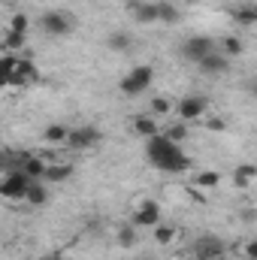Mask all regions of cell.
I'll return each instance as SVG.
<instances>
[{"mask_svg":"<svg viewBox=\"0 0 257 260\" xmlns=\"http://www.w3.org/2000/svg\"><path fill=\"white\" fill-rule=\"evenodd\" d=\"M145 157L154 170L160 173H170V176H179V173H188L191 170V157L185 154V148L179 142H173L167 133H157L151 139H145Z\"/></svg>","mask_w":257,"mask_h":260,"instance_id":"6da1fadb","label":"cell"},{"mask_svg":"<svg viewBox=\"0 0 257 260\" xmlns=\"http://www.w3.org/2000/svg\"><path fill=\"white\" fill-rule=\"evenodd\" d=\"M151 82H154V67L151 64H136L127 76L121 79V94H124V97H139V94H145V91L151 88Z\"/></svg>","mask_w":257,"mask_h":260,"instance_id":"7a4b0ae2","label":"cell"},{"mask_svg":"<svg viewBox=\"0 0 257 260\" xmlns=\"http://www.w3.org/2000/svg\"><path fill=\"white\" fill-rule=\"evenodd\" d=\"M30 185H34V179L24 170H9L6 179H3V185H0V194L6 197V200H24Z\"/></svg>","mask_w":257,"mask_h":260,"instance_id":"3957f363","label":"cell"},{"mask_svg":"<svg viewBox=\"0 0 257 260\" xmlns=\"http://www.w3.org/2000/svg\"><path fill=\"white\" fill-rule=\"evenodd\" d=\"M40 27H43V34H49V37H67V34L76 27V21H73L67 12L49 9V12H43V18H40Z\"/></svg>","mask_w":257,"mask_h":260,"instance_id":"277c9868","label":"cell"},{"mask_svg":"<svg viewBox=\"0 0 257 260\" xmlns=\"http://www.w3.org/2000/svg\"><path fill=\"white\" fill-rule=\"evenodd\" d=\"M206 109H209V97H203V94H185V97L176 103V115H179L182 121H197V118H203Z\"/></svg>","mask_w":257,"mask_h":260,"instance_id":"5b68a950","label":"cell"},{"mask_svg":"<svg viewBox=\"0 0 257 260\" xmlns=\"http://www.w3.org/2000/svg\"><path fill=\"white\" fill-rule=\"evenodd\" d=\"M212 52H218V43L212 37H191L182 43V58H188L194 64H200L203 58H209Z\"/></svg>","mask_w":257,"mask_h":260,"instance_id":"8992f818","label":"cell"},{"mask_svg":"<svg viewBox=\"0 0 257 260\" xmlns=\"http://www.w3.org/2000/svg\"><path fill=\"white\" fill-rule=\"evenodd\" d=\"M191 251H194V257L197 260H212V257H224L227 245H224V239L206 233V236H197V239H194Z\"/></svg>","mask_w":257,"mask_h":260,"instance_id":"52a82bcc","label":"cell"},{"mask_svg":"<svg viewBox=\"0 0 257 260\" xmlns=\"http://www.w3.org/2000/svg\"><path fill=\"white\" fill-rule=\"evenodd\" d=\"M100 142V130L97 127H70V136H67V145L73 151H85V148H94Z\"/></svg>","mask_w":257,"mask_h":260,"instance_id":"ba28073f","label":"cell"},{"mask_svg":"<svg viewBox=\"0 0 257 260\" xmlns=\"http://www.w3.org/2000/svg\"><path fill=\"white\" fill-rule=\"evenodd\" d=\"M130 224H136V227H151V230H154V227L160 224V206H157L154 200H142L139 209L133 212Z\"/></svg>","mask_w":257,"mask_h":260,"instance_id":"9c48e42d","label":"cell"},{"mask_svg":"<svg viewBox=\"0 0 257 260\" xmlns=\"http://www.w3.org/2000/svg\"><path fill=\"white\" fill-rule=\"evenodd\" d=\"M197 67H200L206 76H224V73L230 70V58H227V55H221V49H218V52H212L209 58H203Z\"/></svg>","mask_w":257,"mask_h":260,"instance_id":"30bf717a","label":"cell"},{"mask_svg":"<svg viewBox=\"0 0 257 260\" xmlns=\"http://www.w3.org/2000/svg\"><path fill=\"white\" fill-rule=\"evenodd\" d=\"M133 133L142 136V139H151V136H157V133H164V130L157 127V121H154L151 115H139V118H133Z\"/></svg>","mask_w":257,"mask_h":260,"instance_id":"8fae6325","label":"cell"},{"mask_svg":"<svg viewBox=\"0 0 257 260\" xmlns=\"http://www.w3.org/2000/svg\"><path fill=\"white\" fill-rule=\"evenodd\" d=\"M130 9H133V18H136L139 24H154V21H160V18H157V3H133Z\"/></svg>","mask_w":257,"mask_h":260,"instance_id":"7c38bea8","label":"cell"},{"mask_svg":"<svg viewBox=\"0 0 257 260\" xmlns=\"http://www.w3.org/2000/svg\"><path fill=\"white\" fill-rule=\"evenodd\" d=\"M230 15H233V21H236V24L251 27V24H257V3H242V6H236Z\"/></svg>","mask_w":257,"mask_h":260,"instance_id":"4fadbf2b","label":"cell"},{"mask_svg":"<svg viewBox=\"0 0 257 260\" xmlns=\"http://www.w3.org/2000/svg\"><path fill=\"white\" fill-rule=\"evenodd\" d=\"M46 179H49V182H67V179H73V164H58V160H49Z\"/></svg>","mask_w":257,"mask_h":260,"instance_id":"5bb4252c","label":"cell"},{"mask_svg":"<svg viewBox=\"0 0 257 260\" xmlns=\"http://www.w3.org/2000/svg\"><path fill=\"white\" fill-rule=\"evenodd\" d=\"M24 43H27V34H18V30H3V52H18V49H24Z\"/></svg>","mask_w":257,"mask_h":260,"instance_id":"9a60e30c","label":"cell"},{"mask_svg":"<svg viewBox=\"0 0 257 260\" xmlns=\"http://www.w3.org/2000/svg\"><path fill=\"white\" fill-rule=\"evenodd\" d=\"M24 203H27V206H46V203H49L46 185H43V182H34V185L27 188V194H24Z\"/></svg>","mask_w":257,"mask_h":260,"instance_id":"2e32d148","label":"cell"},{"mask_svg":"<svg viewBox=\"0 0 257 260\" xmlns=\"http://www.w3.org/2000/svg\"><path fill=\"white\" fill-rule=\"evenodd\" d=\"M254 179H257V167L254 164H242V167L233 170V182H236L239 188H242V185H251Z\"/></svg>","mask_w":257,"mask_h":260,"instance_id":"e0dca14e","label":"cell"},{"mask_svg":"<svg viewBox=\"0 0 257 260\" xmlns=\"http://www.w3.org/2000/svg\"><path fill=\"white\" fill-rule=\"evenodd\" d=\"M106 46H109L112 52H130L133 40H130L127 34H121V30H112V34L106 37Z\"/></svg>","mask_w":257,"mask_h":260,"instance_id":"ac0fdd59","label":"cell"},{"mask_svg":"<svg viewBox=\"0 0 257 260\" xmlns=\"http://www.w3.org/2000/svg\"><path fill=\"white\" fill-rule=\"evenodd\" d=\"M67 136H70V127H67V124H49V127L43 130V139H46V142H52V145L67 142Z\"/></svg>","mask_w":257,"mask_h":260,"instance_id":"d6986e66","label":"cell"},{"mask_svg":"<svg viewBox=\"0 0 257 260\" xmlns=\"http://www.w3.org/2000/svg\"><path fill=\"white\" fill-rule=\"evenodd\" d=\"M154 242H157V245H173V242H176V227L160 221V224L154 227Z\"/></svg>","mask_w":257,"mask_h":260,"instance_id":"ffe728a7","label":"cell"},{"mask_svg":"<svg viewBox=\"0 0 257 260\" xmlns=\"http://www.w3.org/2000/svg\"><path fill=\"white\" fill-rule=\"evenodd\" d=\"M218 49H221V55L236 58V55H242V40H239V37H224V40L218 43Z\"/></svg>","mask_w":257,"mask_h":260,"instance_id":"44dd1931","label":"cell"},{"mask_svg":"<svg viewBox=\"0 0 257 260\" xmlns=\"http://www.w3.org/2000/svg\"><path fill=\"white\" fill-rule=\"evenodd\" d=\"M218 182H221V173H215V170H203V173L194 176L197 188H218Z\"/></svg>","mask_w":257,"mask_h":260,"instance_id":"7402d4cb","label":"cell"},{"mask_svg":"<svg viewBox=\"0 0 257 260\" xmlns=\"http://www.w3.org/2000/svg\"><path fill=\"white\" fill-rule=\"evenodd\" d=\"M157 18H160L164 24H176V21H179V9H176L173 3H157Z\"/></svg>","mask_w":257,"mask_h":260,"instance_id":"603a6c76","label":"cell"},{"mask_svg":"<svg viewBox=\"0 0 257 260\" xmlns=\"http://www.w3.org/2000/svg\"><path fill=\"white\" fill-rule=\"evenodd\" d=\"M164 133H167L173 142H179V145H182V142L188 139V124H185V121H179V124H170V127L164 130Z\"/></svg>","mask_w":257,"mask_h":260,"instance_id":"cb8c5ba5","label":"cell"},{"mask_svg":"<svg viewBox=\"0 0 257 260\" xmlns=\"http://www.w3.org/2000/svg\"><path fill=\"white\" fill-rule=\"evenodd\" d=\"M118 242H121V248H133V245H136V224L118 230Z\"/></svg>","mask_w":257,"mask_h":260,"instance_id":"d4e9b609","label":"cell"},{"mask_svg":"<svg viewBox=\"0 0 257 260\" xmlns=\"http://www.w3.org/2000/svg\"><path fill=\"white\" fill-rule=\"evenodd\" d=\"M9 30H18V34H27V27H30V21H27V15L24 12H15L12 18H9V24H6Z\"/></svg>","mask_w":257,"mask_h":260,"instance_id":"484cf974","label":"cell"},{"mask_svg":"<svg viewBox=\"0 0 257 260\" xmlns=\"http://www.w3.org/2000/svg\"><path fill=\"white\" fill-rule=\"evenodd\" d=\"M173 109H176V103H170L167 97H154V100H151V112H154V115H170Z\"/></svg>","mask_w":257,"mask_h":260,"instance_id":"4316f807","label":"cell"},{"mask_svg":"<svg viewBox=\"0 0 257 260\" xmlns=\"http://www.w3.org/2000/svg\"><path fill=\"white\" fill-rule=\"evenodd\" d=\"M245 257H248V260H257V239H251V242L245 245Z\"/></svg>","mask_w":257,"mask_h":260,"instance_id":"83f0119b","label":"cell"},{"mask_svg":"<svg viewBox=\"0 0 257 260\" xmlns=\"http://www.w3.org/2000/svg\"><path fill=\"white\" fill-rule=\"evenodd\" d=\"M224 127H227L224 118H212V121H209V130H224Z\"/></svg>","mask_w":257,"mask_h":260,"instance_id":"f1b7e54d","label":"cell"},{"mask_svg":"<svg viewBox=\"0 0 257 260\" xmlns=\"http://www.w3.org/2000/svg\"><path fill=\"white\" fill-rule=\"evenodd\" d=\"M248 91H251V94L257 97V79H251V85H248Z\"/></svg>","mask_w":257,"mask_h":260,"instance_id":"f546056e","label":"cell"},{"mask_svg":"<svg viewBox=\"0 0 257 260\" xmlns=\"http://www.w3.org/2000/svg\"><path fill=\"white\" fill-rule=\"evenodd\" d=\"M142 260H154V257H142Z\"/></svg>","mask_w":257,"mask_h":260,"instance_id":"4dcf8cb0","label":"cell"},{"mask_svg":"<svg viewBox=\"0 0 257 260\" xmlns=\"http://www.w3.org/2000/svg\"><path fill=\"white\" fill-rule=\"evenodd\" d=\"M212 260H224V257H212Z\"/></svg>","mask_w":257,"mask_h":260,"instance_id":"1f68e13d","label":"cell"},{"mask_svg":"<svg viewBox=\"0 0 257 260\" xmlns=\"http://www.w3.org/2000/svg\"><path fill=\"white\" fill-rule=\"evenodd\" d=\"M185 260H197V257H185Z\"/></svg>","mask_w":257,"mask_h":260,"instance_id":"d6a6232c","label":"cell"}]
</instances>
